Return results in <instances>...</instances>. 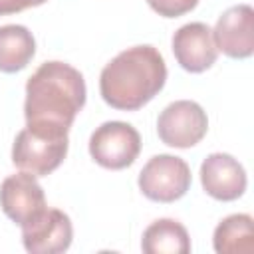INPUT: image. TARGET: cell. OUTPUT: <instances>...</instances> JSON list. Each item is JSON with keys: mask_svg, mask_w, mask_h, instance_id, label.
I'll use <instances>...</instances> for the list:
<instances>
[{"mask_svg": "<svg viewBox=\"0 0 254 254\" xmlns=\"http://www.w3.org/2000/svg\"><path fill=\"white\" fill-rule=\"evenodd\" d=\"M149 6L163 18H179L196 8L198 0H147Z\"/></svg>", "mask_w": 254, "mask_h": 254, "instance_id": "9a60e30c", "label": "cell"}, {"mask_svg": "<svg viewBox=\"0 0 254 254\" xmlns=\"http://www.w3.org/2000/svg\"><path fill=\"white\" fill-rule=\"evenodd\" d=\"M173 54L177 64L190 73H202L218 58L212 30L204 22H190L173 34Z\"/></svg>", "mask_w": 254, "mask_h": 254, "instance_id": "30bf717a", "label": "cell"}, {"mask_svg": "<svg viewBox=\"0 0 254 254\" xmlns=\"http://www.w3.org/2000/svg\"><path fill=\"white\" fill-rule=\"evenodd\" d=\"M67 135H56L32 127H24L12 145V163L34 177H48L67 155Z\"/></svg>", "mask_w": 254, "mask_h": 254, "instance_id": "3957f363", "label": "cell"}, {"mask_svg": "<svg viewBox=\"0 0 254 254\" xmlns=\"http://www.w3.org/2000/svg\"><path fill=\"white\" fill-rule=\"evenodd\" d=\"M36 54V40L26 26H0V71L16 73L24 69Z\"/></svg>", "mask_w": 254, "mask_h": 254, "instance_id": "4fadbf2b", "label": "cell"}, {"mask_svg": "<svg viewBox=\"0 0 254 254\" xmlns=\"http://www.w3.org/2000/svg\"><path fill=\"white\" fill-rule=\"evenodd\" d=\"M200 185L208 196L230 202L244 194L248 179L238 159L228 153H210L200 165Z\"/></svg>", "mask_w": 254, "mask_h": 254, "instance_id": "8fae6325", "label": "cell"}, {"mask_svg": "<svg viewBox=\"0 0 254 254\" xmlns=\"http://www.w3.org/2000/svg\"><path fill=\"white\" fill-rule=\"evenodd\" d=\"M218 254H250L254 250V220L250 214H230L222 218L212 234Z\"/></svg>", "mask_w": 254, "mask_h": 254, "instance_id": "5bb4252c", "label": "cell"}, {"mask_svg": "<svg viewBox=\"0 0 254 254\" xmlns=\"http://www.w3.org/2000/svg\"><path fill=\"white\" fill-rule=\"evenodd\" d=\"M73 226L60 208H46L32 222L22 226V244L32 254H62L71 246Z\"/></svg>", "mask_w": 254, "mask_h": 254, "instance_id": "ba28073f", "label": "cell"}, {"mask_svg": "<svg viewBox=\"0 0 254 254\" xmlns=\"http://www.w3.org/2000/svg\"><path fill=\"white\" fill-rule=\"evenodd\" d=\"M0 208L20 228L40 216L48 204L38 177L20 171L0 183Z\"/></svg>", "mask_w": 254, "mask_h": 254, "instance_id": "52a82bcc", "label": "cell"}, {"mask_svg": "<svg viewBox=\"0 0 254 254\" xmlns=\"http://www.w3.org/2000/svg\"><path fill=\"white\" fill-rule=\"evenodd\" d=\"M85 79L64 62H44L26 83V127L67 135L75 115L85 105Z\"/></svg>", "mask_w": 254, "mask_h": 254, "instance_id": "6da1fadb", "label": "cell"}, {"mask_svg": "<svg viewBox=\"0 0 254 254\" xmlns=\"http://www.w3.org/2000/svg\"><path fill=\"white\" fill-rule=\"evenodd\" d=\"M216 50L232 60H246L254 54V10L250 4L230 6L220 14L212 30Z\"/></svg>", "mask_w": 254, "mask_h": 254, "instance_id": "9c48e42d", "label": "cell"}, {"mask_svg": "<svg viewBox=\"0 0 254 254\" xmlns=\"http://www.w3.org/2000/svg\"><path fill=\"white\" fill-rule=\"evenodd\" d=\"M141 250L145 254H189L190 238L179 220L159 218L145 228Z\"/></svg>", "mask_w": 254, "mask_h": 254, "instance_id": "7c38bea8", "label": "cell"}, {"mask_svg": "<svg viewBox=\"0 0 254 254\" xmlns=\"http://www.w3.org/2000/svg\"><path fill=\"white\" fill-rule=\"evenodd\" d=\"M48 0H0V16H8V14H18L26 8H34V6H42Z\"/></svg>", "mask_w": 254, "mask_h": 254, "instance_id": "2e32d148", "label": "cell"}, {"mask_svg": "<svg viewBox=\"0 0 254 254\" xmlns=\"http://www.w3.org/2000/svg\"><path fill=\"white\" fill-rule=\"evenodd\" d=\"M167 81V64L155 46H133L117 54L99 75V93L119 111L147 105Z\"/></svg>", "mask_w": 254, "mask_h": 254, "instance_id": "7a4b0ae2", "label": "cell"}, {"mask_svg": "<svg viewBox=\"0 0 254 254\" xmlns=\"http://www.w3.org/2000/svg\"><path fill=\"white\" fill-rule=\"evenodd\" d=\"M208 131V117L206 111L190 99H179L169 103L159 119H157V133L159 139L175 149H190L202 141Z\"/></svg>", "mask_w": 254, "mask_h": 254, "instance_id": "8992f818", "label": "cell"}, {"mask_svg": "<svg viewBox=\"0 0 254 254\" xmlns=\"http://www.w3.org/2000/svg\"><path fill=\"white\" fill-rule=\"evenodd\" d=\"M141 153L139 131L125 121H105L89 137V155L103 169L121 171Z\"/></svg>", "mask_w": 254, "mask_h": 254, "instance_id": "5b68a950", "label": "cell"}, {"mask_svg": "<svg viewBox=\"0 0 254 254\" xmlns=\"http://www.w3.org/2000/svg\"><path fill=\"white\" fill-rule=\"evenodd\" d=\"M190 167L185 159L175 155L151 157L139 173V190L153 202H175L190 189Z\"/></svg>", "mask_w": 254, "mask_h": 254, "instance_id": "277c9868", "label": "cell"}]
</instances>
